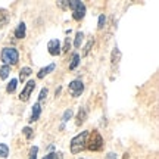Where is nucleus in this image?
I'll return each instance as SVG.
<instances>
[{
  "instance_id": "1",
  "label": "nucleus",
  "mask_w": 159,
  "mask_h": 159,
  "mask_svg": "<svg viewBox=\"0 0 159 159\" xmlns=\"http://www.w3.org/2000/svg\"><path fill=\"white\" fill-rule=\"evenodd\" d=\"M89 134H90V131L89 130L81 131L78 136H75L74 139L71 140V153L78 155V153H81L83 150H85V144H87Z\"/></svg>"
},
{
  "instance_id": "2",
  "label": "nucleus",
  "mask_w": 159,
  "mask_h": 159,
  "mask_svg": "<svg viewBox=\"0 0 159 159\" xmlns=\"http://www.w3.org/2000/svg\"><path fill=\"white\" fill-rule=\"evenodd\" d=\"M103 137L97 133V131H93L89 134V139H87V144H85V149L89 150H93V152H99L103 149Z\"/></svg>"
},
{
  "instance_id": "3",
  "label": "nucleus",
  "mask_w": 159,
  "mask_h": 159,
  "mask_svg": "<svg viewBox=\"0 0 159 159\" xmlns=\"http://www.w3.org/2000/svg\"><path fill=\"white\" fill-rule=\"evenodd\" d=\"M2 61L5 65H16L19 61V53L15 47H5L2 50Z\"/></svg>"
},
{
  "instance_id": "4",
  "label": "nucleus",
  "mask_w": 159,
  "mask_h": 159,
  "mask_svg": "<svg viewBox=\"0 0 159 159\" xmlns=\"http://www.w3.org/2000/svg\"><path fill=\"white\" fill-rule=\"evenodd\" d=\"M68 9L72 11V18L75 21H81L85 16V5L83 2H78V0L68 2Z\"/></svg>"
},
{
  "instance_id": "5",
  "label": "nucleus",
  "mask_w": 159,
  "mask_h": 159,
  "mask_svg": "<svg viewBox=\"0 0 159 159\" xmlns=\"http://www.w3.org/2000/svg\"><path fill=\"white\" fill-rule=\"evenodd\" d=\"M68 91L72 97H80L81 93L84 91V84H83V81H81V80H74V81H71L68 84Z\"/></svg>"
},
{
  "instance_id": "6",
  "label": "nucleus",
  "mask_w": 159,
  "mask_h": 159,
  "mask_svg": "<svg viewBox=\"0 0 159 159\" xmlns=\"http://www.w3.org/2000/svg\"><path fill=\"white\" fill-rule=\"evenodd\" d=\"M35 89V81L34 80H30L28 83L25 84V87H24V90L21 91V94H19V100H22V102H27L30 99V96H31V93H33V90Z\"/></svg>"
},
{
  "instance_id": "7",
  "label": "nucleus",
  "mask_w": 159,
  "mask_h": 159,
  "mask_svg": "<svg viewBox=\"0 0 159 159\" xmlns=\"http://www.w3.org/2000/svg\"><path fill=\"white\" fill-rule=\"evenodd\" d=\"M61 49H62V46H61V41L57 39H53L47 43V50H49V53H50L52 56L61 55Z\"/></svg>"
},
{
  "instance_id": "8",
  "label": "nucleus",
  "mask_w": 159,
  "mask_h": 159,
  "mask_svg": "<svg viewBox=\"0 0 159 159\" xmlns=\"http://www.w3.org/2000/svg\"><path fill=\"white\" fill-rule=\"evenodd\" d=\"M119 61H121V52H119L118 47H115L112 50V55H111V66H112V71H115V68L118 69Z\"/></svg>"
},
{
  "instance_id": "9",
  "label": "nucleus",
  "mask_w": 159,
  "mask_h": 159,
  "mask_svg": "<svg viewBox=\"0 0 159 159\" xmlns=\"http://www.w3.org/2000/svg\"><path fill=\"white\" fill-rule=\"evenodd\" d=\"M25 33H27V25H25V22H19L16 30H15V37L21 40L25 37Z\"/></svg>"
},
{
  "instance_id": "10",
  "label": "nucleus",
  "mask_w": 159,
  "mask_h": 159,
  "mask_svg": "<svg viewBox=\"0 0 159 159\" xmlns=\"http://www.w3.org/2000/svg\"><path fill=\"white\" fill-rule=\"evenodd\" d=\"M40 115H41V106H40V103H34V106H33V114H31V118H30V122H35L37 119L40 118Z\"/></svg>"
},
{
  "instance_id": "11",
  "label": "nucleus",
  "mask_w": 159,
  "mask_h": 159,
  "mask_svg": "<svg viewBox=\"0 0 159 159\" xmlns=\"http://www.w3.org/2000/svg\"><path fill=\"white\" fill-rule=\"evenodd\" d=\"M55 68H56V65H55V63H50V65H47L46 68H41V69L39 71V74H37V78H44L46 75L50 74V72H52V71H53Z\"/></svg>"
},
{
  "instance_id": "12",
  "label": "nucleus",
  "mask_w": 159,
  "mask_h": 159,
  "mask_svg": "<svg viewBox=\"0 0 159 159\" xmlns=\"http://www.w3.org/2000/svg\"><path fill=\"white\" fill-rule=\"evenodd\" d=\"M85 119H87V109L81 108L78 111V115H77V121H75V124L80 127L81 124H84V122H85Z\"/></svg>"
},
{
  "instance_id": "13",
  "label": "nucleus",
  "mask_w": 159,
  "mask_h": 159,
  "mask_svg": "<svg viewBox=\"0 0 159 159\" xmlns=\"http://www.w3.org/2000/svg\"><path fill=\"white\" fill-rule=\"evenodd\" d=\"M31 72H33V71H31V68H28V66L22 68L21 71H19V80H21V81L24 83V81H25V78L31 75Z\"/></svg>"
},
{
  "instance_id": "14",
  "label": "nucleus",
  "mask_w": 159,
  "mask_h": 159,
  "mask_svg": "<svg viewBox=\"0 0 159 159\" xmlns=\"http://www.w3.org/2000/svg\"><path fill=\"white\" fill-rule=\"evenodd\" d=\"M9 72H11V66H9V65H3V66L0 68V78L6 80L9 77Z\"/></svg>"
},
{
  "instance_id": "15",
  "label": "nucleus",
  "mask_w": 159,
  "mask_h": 159,
  "mask_svg": "<svg viewBox=\"0 0 159 159\" xmlns=\"http://www.w3.org/2000/svg\"><path fill=\"white\" fill-rule=\"evenodd\" d=\"M78 63H80V55L78 53H74V55H72V61L69 63V69L74 71V69L78 66Z\"/></svg>"
},
{
  "instance_id": "16",
  "label": "nucleus",
  "mask_w": 159,
  "mask_h": 159,
  "mask_svg": "<svg viewBox=\"0 0 159 159\" xmlns=\"http://www.w3.org/2000/svg\"><path fill=\"white\" fill-rule=\"evenodd\" d=\"M16 84H18V80L16 78H12L11 83L7 84V87H6V91L7 93H13L15 91V89H16Z\"/></svg>"
},
{
  "instance_id": "17",
  "label": "nucleus",
  "mask_w": 159,
  "mask_h": 159,
  "mask_svg": "<svg viewBox=\"0 0 159 159\" xmlns=\"http://www.w3.org/2000/svg\"><path fill=\"white\" fill-rule=\"evenodd\" d=\"M7 155H9V148H7V144L0 143V156H2V158H7Z\"/></svg>"
},
{
  "instance_id": "18",
  "label": "nucleus",
  "mask_w": 159,
  "mask_h": 159,
  "mask_svg": "<svg viewBox=\"0 0 159 159\" xmlns=\"http://www.w3.org/2000/svg\"><path fill=\"white\" fill-rule=\"evenodd\" d=\"M72 115H74V111L69 108V109H66L65 112H63V115H62V121L63 122H66V121H69V119L72 118Z\"/></svg>"
},
{
  "instance_id": "19",
  "label": "nucleus",
  "mask_w": 159,
  "mask_h": 159,
  "mask_svg": "<svg viewBox=\"0 0 159 159\" xmlns=\"http://www.w3.org/2000/svg\"><path fill=\"white\" fill-rule=\"evenodd\" d=\"M83 39H84V34L81 33V31H78L77 33V35H75V41H74V46L78 49L80 46H81V41H83Z\"/></svg>"
},
{
  "instance_id": "20",
  "label": "nucleus",
  "mask_w": 159,
  "mask_h": 159,
  "mask_svg": "<svg viewBox=\"0 0 159 159\" xmlns=\"http://www.w3.org/2000/svg\"><path fill=\"white\" fill-rule=\"evenodd\" d=\"M93 44H94V40L91 39L87 44H85V47H84V50H83V56H87L89 53H90V50H91V47H93Z\"/></svg>"
},
{
  "instance_id": "21",
  "label": "nucleus",
  "mask_w": 159,
  "mask_h": 159,
  "mask_svg": "<svg viewBox=\"0 0 159 159\" xmlns=\"http://www.w3.org/2000/svg\"><path fill=\"white\" fill-rule=\"evenodd\" d=\"M37 153H39V148H37V146H33V148L30 149L28 159H37Z\"/></svg>"
},
{
  "instance_id": "22",
  "label": "nucleus",
  "mask_w": 159,
  "mask_h": 159,
  "mask_svg": "<svg viewBox=\"0 0 159 159\" xmlns=\"http://www.w3.org/2000/svg\"><path fill=\"white\" fill-rule=\"evenodd\" d=\"M105 24H106V16L105 15H100L99 16V22H97V30H103L105 28Z\"/></svg>"
},
{
  "instance_id": "23",
  "label": "nucleus",
  "mask_w": 159,
  "mask_h": 159,
  "mask_svg": "<svg viewBox=\"0 0 159 159\" xmlns=\"http://www.w3.org/2000/svg\"><path fill=\"white\" fill-rule=\"evenodd\" d=\"M47 93H49V90L47 89H41V91H40V96H39V103H43L46 100V97H47Z\"/></svg>"
},
{
  "instance_id": "24",
  "label": "nucleus",
  "mask_w": 159,
  "mask_h": 159,
  "mask_svg": "<svg viewBox=\"0 0 159 159\" xmlns=\"http://www.w3.org/2000/svg\"><path fill=\"white\" fill-rule=\"evenodd\" d=\"M71 49V40H69V37H66L65 39V43H63V47H62V50L61 52H63V53H66V52Z\"/></svg>"
},
{
  "instance_id": "25",
  "label": "nucleus",
  "mask_w": 159,
  "mask_h": 159,
  "mask_svg": "<svg viewBox=\"0 0 159 159\" xmlns=\"http://www.w3.org/2000/svg\"><path fill=\"white\" fill-rule=\"evenodd\" d=\"M43 159H62V153H55V152H52V153L46 155Z\"/></svg>"
},
{
  "instance_id": "26",
  "label": "nucleus",
  "mask_w": 159,
  "mask_h": 159,
  "mask_svg": "<svg viewBox=\"0 0 159 159\" xmlns=\"http://www.w3.org/2000/svg\"><path fill=\"white\" fill-rule=\"evenodd\" d=\"M22 133H24V136L27 137V139H31V137H33V130H31V128H30V127H25V128H24L22 130Z\"/></svg>"
},
{
  "instance_id": "27",
  "label": "nucleus",
  "mask_w": 159,
  "mask_h": 159,
  "mask_svg": "<svg viewBox=\"0 0 159 159\" xmlns=\"http://www.w3.org/2000/svg\"><path fill=\"white\" fill-rule=\"evenodd\" d=\"M106 159H118V158H116V155L115 153H108L106 155Z\"/></svg>"
},
{
  "instance_id": "28",
  "label": "nucleus",
  "mask_w": 159,
  "mask_h": 159,
  "mask_svg": "<svg viewBox=\"0 0 159 159\" xmlns=\"http://www.w3.org/2000/svg\"><path fill=\"white\" fill-rule=\"evenodd\" d=\"M61 90H62V89H61V87H59V89H57V90H56V97L59 96V94H61Z\"/></svg>"
},
{
  "instance_id": "29",
  "label": "nucleus",
  "mask_w": 159,
  "mask_h": 159,
  "mask_svg": "<svg viewBox=\"0 0 159 159\" xmlns=\"http://www.w3.org/2000/svg\"><path fill=\"white\" fill-rule=\"evenodd\" d=\"M81 159H84V158H81Z\"/></svg>"
}]
</instances>
